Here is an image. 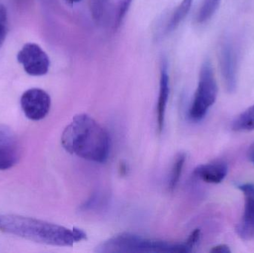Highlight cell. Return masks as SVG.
Instances as JSON below:
<instances>
[{
  "label": "cell",
  "mask_w": 254,
  "mask_h": 253,
  "mask_svg": "<svg viewBox=\"0 0 254 253\" xmlns=\"http://www.w3.org/2000/svg\"><path fill=\"white\" fill-rule=\"evenodd\" d=\"M61 144L70 154L95 163H104L110 155L108 132L86 114L73 117L63 132Z\"/></svg>",
  "instance_id": "1"
},
{
  "label": "cell",
  "mask_w": 254,
  "mask_h": 253,
  "mask_svg": "<svg viewBox=\"0 0 254 253\" xmlns=\"http://www.w3.org/2000/svg\"><path fill=\"white\" fill-rule=\"evenodd\" d=\"M0 231L18 237L58 247H71L86 239L84 231L72 230L36 218L16 215H0Z\"/></svg>",
  "instance_id": "2"
},
{
  "label": "cell",
  "mask_w": 254,
  "mask_h": 253,
  "mask_svg": "<svg viewBox=\"0 0 254 253\" xmlns=\"http://www.w3.org/2000/svg\"><path fill=\"white\" fill-rule=\"evenodd\" d=\"M194 247L188 240L171 243L147 239L131 233H122L105 241L97 248L101 253H185L192 252Z\"/></svg>",
  "instance_id": "3"
},
{
  "label": "cell",
  "mask_w": 254,
  "mask_h": 253,
  "mask_svg": "<svg viewBox=\"0 0 254 253\" xmlns=\"http://www.w3.org/2000/svg\"><path fill=\"white\" fill-rule=\"evenodd\" d=\"M217 95L218 86L213 66L209 59H205L200 69L198 87L189 110L190 118L195 122L202 120L216 102Z\"/></svg>",
  "instance_id": "4"
},
{
  "label": "cell",
  "mask_w": 254,
  "mask_h": 253,
  "mask_svg": "<svg viewBox=\"0 0 254 253\" xmlns=\"http://www.w3.org/2000/svg\"><path fill=\"white\" fill-rule=\"evenodd\" d=\"M17 60L27 74L43 76L47 74L50 59L47 53L35 43H27L17 53Z\"/></svg>",
  "instance_id": "5"
},
{
  "label": "cell",
  "mask_w": 254,
  "mask_h": 253,
  "mask_svg": "<svg viewBox=\"0 0 254 253\" xmlns=\"http://www.w3.org/2000/svg\"><path fill=\"white\" fill-rule=\"evenodd\" d=\"M21 107L25 115L31 120L45 118L50 111L51 98L43 89H28L21 97Z\"/></svg>",
  "instance_id": "6"
},
{
  "label": "cell",
  "mask_w": 254,
  "mask_h": 253,
  "mask_svg": "<svg viewBox=\"0 0 254 253\" xmlns=\"http://www.w3.org/2000/svg\"><path fill=\"white\" fill-rule=\"evenodd\" d=\"M219 63L227 92L234 93L237 87V53L230 39H225L221 44Z\"/></svg>",
  "instance_id": "7"
},
{
  "label": "cell",
  "mask_w": 254,
  "mask_h": 253,
  "mask_svg": "<svg viewBox=\"0 0 254 253\" xmlns=\"http://www.w3.org/2000/svg\"><path fill=\"white\" fill-rule=\"evenodd\" d=\"M237 188L243 193L245 199L244 212L236 231L243 240L254 239V184H239Z\"/></svg>",
  "instance_id": "8"
},
{
  "label": "cell",
  "mask_w": 254,
  "mask_h": 253,
  "mask_svg": "<svg viewBox=\"0 0 254 253\" xmlns=\"http://www.w3.org/2000/svg\"><path fill=\"white\" fill-rule=\"evenodd\" d=\"M20 156V147L13 131L7 126H0V170L17 164Z\"/></svg>",
  "instance_id": "9"
},
{
  "label": "cell",
  "mask_w": 254,
  "mask_h": 253,
  "mask_svg": "<svg viewBox=\"0 0 254 253\" xmlns=\"http://www.w3.org/2000/svg\"><path fill=\"white\" fill-rule=\"evenodd\" d=\"M228 166L222 161L206 163L197 166L193 174L196 178L208 184H220L228 175Z\"/></svg>",
  "instance_id": "10"
},
{
  "label": "cell",
  "mask_w": 254,
  "mask_h": 253,
  "mask_svg": "<svg viewBox=\"0 0 254 253\" xmlns=\"http://www.w3.org/2000/svg\"><path fill=\"white\" fill-rule=\"evenodd\" d=\"M170 95V78L167 71V63L162 62L160 73L159 95L157 104V122L159 132L163 130L165 118L166 108Z\"/></svg>",
  "instance_id": "11"
},
{
  "label": "cell",
  "mask_w": 254,
  "mask_h": 253,
  "mask_svg": "<svg viewBox=\"0 0 254 253\" xmlns=\"http://www.w3.org/2000/svg\"><path fill=\"white\" fill-rule=\"evenodd\" d=\"M232 129L237 132L254 130V104L236 117L233 121Z\"/></svg>",
  "instance_id": "12"
},
{
  "label": "cell",
  "mask_w": 254,
  "mask_h": 253,
  "mask_svg": "<svg viewBox=\"0 0 254 253\" xmlns=\"http://www.w3.org/2000/svg\"><path fill=\"white\" fill-rule=\"evenodd\" d=\"M193 0H182V2L176 7V10L173 12L170 20L169 21L166 28V32L170 33L174 31L179 24L182 22L189 13L192 6Z\"/></svg>",
  "instance_id": "13"
},
{
  "label": "cell",
  "mask_w": 254,
  "mask_h": 253,
  "mask_svg": "<svg viewBox=\"0 0 254 253\" xmlns=\"http://www.w3.org/2000/svg\"><path fill=\"white\" fill-rule=\"evenodd\" d=\"M221 0H203L197 14V22L204 23L214 15L220 4Z\"/></svg>",
  "instance_id": "14"
},
{
  "label": "cell",
  "mask_w": 254,
  "mask_h": 253,
  "mask_svg": "<svg viewBox=\"0 0 254 253\" xmlns=\"http://www.w3.org/2000/svg\"><path fill=\"white\" fill-rule=\"evenodd\" d=\"M186 160V156L185 154H180L176 157V161L172 168L171 174H170V188L174 190L179 183L182 175V169L185 166V162Z\"/></svg>",
  "instance_id": "15"
},
{
  "label": "cell",
  "mask_w": 254,
  "mask_h": 253,
  "mask_svg": "<svg viewBox=\"0 0 254 253\" xmlns=\"http://www.w3.org/2000/svg\"><path fill=\"white\" fill-rule=\"evenodd\" d=\"M133 0H118L115 28H118L123 22Z\"/></svg>",
  "instance_id": "16"
},
{
  "label": "cell",
  "mask_w": 254,
  "mask_h": 253,
  "mask_svg": "<svg viewBox=\"0 0 254 253\" xmlns=\"http://www.w3.org/2000/svg\"><path fill=\"white\" fill-rule=\"evenodd\" d=\"M109 0H92L91 10L93 19L99 22L102 19L106 6Z\"/></svg>",
  "instance_id": "17"
},
{
  "label": "cell",
  "mask_w": 254,
  "mask_h": 253,
  "mask_svg": "<svg viewBox=\"0 0 254 253\" xmlns=\"http://www.w3.org/2000/svg\"><path fill=\"white\" fill-rule=\"evenodd\" d=\"M210 253H231V251L229 247L227 245H219L217 246L213 247L210 250Z\"/></svg>",
  "instance_id": "18"
},
{
  "label": "cell",
  "mask_w": 254,
  "mask_h": 253,
  "mask_svg": "<svg viewBox=\"0 0 254 253\" xmlns=\"http://www.w3.org/2000/svg\"><path fill=\"white\" fill-rule=\"evenodd\" d=\"M67 1H68V2L71 3V4H74V3L79 2L80 0H67Z\"/></svg>",
  "instance_id": "19"
},
{
  "label": "cell",
  "mask_w": 254,
  "mask_h": 253,
  "mask_svg": "<svg viewBox=\"0 0 254 253\" xmlns=\"http://www.w3.org/2000/svg\"><path fill=\"white\" fill-rule=\"evenodd\" d=\"M253 160H254V157H253Z\"/></svg>",
  "instance_id": "20"
}]
</instances>
